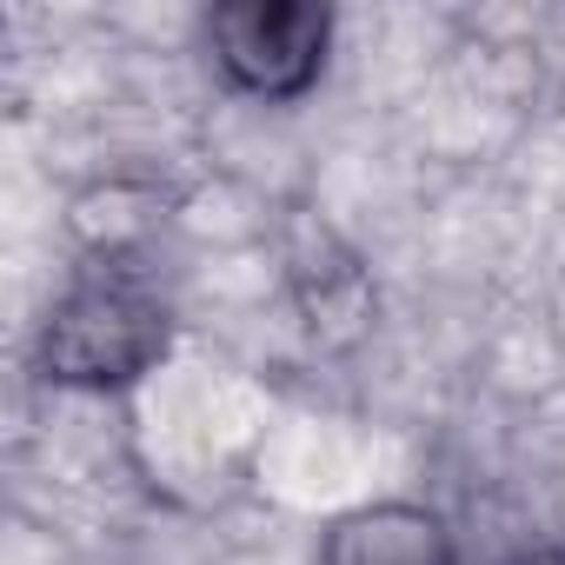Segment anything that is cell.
<instances>
[{"label":"cell","mask_w":565,"mask_h":565,"mask_svg":"<svg viewBox=\"0 0 565 565\" xmlns=\"http://www.w3.org/2000/svg\"><path fill=\"white\" fill-rule=\"evenodd\" d=\"M173 353V300L134 259L81 266L34 333V366L61 393H127Z\"/></svg>","instance_id":"1"},{"label":"cell","mask_w":565,"mask_h":565,"mask_svg":"<svg viewBox=\"0 0 565 565\" xmlns=\"http://www.w3.org/2000/svg\"><path fill=\"white\" fill-rule=\"evenodd\" d=\"M206 54L246 100H300L333 54V8L313 0H226L206 14Z\"/></svg>","instance_id":"2"},{"label":"cell","mask_w":565,"mask_h":565,"mask_svg":"<svg viewBox=\"0 0 565 565\" xmlns=\"http://www.w3.org/2000/svg\"><path fill=\"white\" fill-rule=\"evenodd\" d=\"M320 565H459V552L433 505L373 499L320 532Z\"/></svg>","instance_id":"3"},{"label":"cell","mask_w":565,"mask_h":565,"mask_svg":"<svg viewBox=\"0 0 565 565\" xmlns=\"http://www.w3.org/2000/svg\"><path fill=\"white\" fill-rule=\"evenodd\" d=\"M499 565H565V545H525V552H512Z\"/></svg>","instance_id":"4"}]
</instances>
